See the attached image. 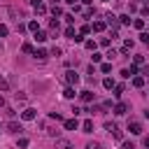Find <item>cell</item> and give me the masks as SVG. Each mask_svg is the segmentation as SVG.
<instances>
[{"mask_svg": "<svg viewBox=\"0 0 149 149\" xmlns=\"http://www.w3.org/2000/svg\"><path fill=\"white\" fill-rule=\"evenodd\" d=\"M105 130H107V133L112 135V138H114V140H121L123 135H121V130H119V126L117 123H105Z\"/></svg>", "mask_w": 149, "mask_h": 149, "instance_id": "cell-1", "label": "cell"}, {"mask_svg": "<svg viewBox=\"0 0 149 149\" xmlns=\"http://www.w3.org/2000/svg\"><path fill=\"white\" fill-rule=\"evenodd\" d=\"M65 82H68V84H77V82H79V74L74 72V70H68V72H65Z\"/></svg>", "mask_w": 149, "mask_h": 149, "instance_id": "cell-2", "label": "cell"}, {"mask_svg": "<svg viewBox=\"0 0 149 149\" xmlns=\"http://www.w3.org/2000/svg\"><path fill=\"white\" fill-rule=\"evenodd\" d=\"M128 130H130L133 135H140V133H142V123H140V121H130V123H128Z\"/></svg>", "mask_w": 149, "mask_h": 149, "instance_id": "cell-3", "label": "cell"}, {"mask_svg": "<svg viewBox=\"0 0 149 149\" xmlns=\"http://www.w3.org/2000/svg\"><path fill=\"white\" fill-rule=\"evenodd\" d=\"M7 130H9V133H21L23 128H21V123H16V121H9V123H7Z\"/></svg>", "mask_w": 149, "mask_h": 149, "instance_id": "cell-4", "label": "cell"}, {"mask_svg": "<svg viewBox=\"0 0 149 149\" xmlns=\"http://www.w3.org/2000/svg\"><path fill=\"white\" fill-rule=\"evenodd\" d=\"M63 126H65L68 130H77V126H79V123H77V119H65V121H63Z\"/></svg>", "mask_w": 149, "mask_h": 149, "instance_id": "cell-5", "label": "cell"}, {"mask_svg": "<svg viewBox=\"0 0 149 149\" xmlns=\"http://www.w3.org/2000/svg\"><path fill=\"white\" fill-rule=\"evenodd\" d=\"M79 100H82V103H91V100H93V93H91V91H82V93H79Z\"/></svg>", "mask_w": 149, "mask_h": 149, "instance_id": "cell-6", "label": "cell"}, {"mask_svg": "<svg viewBox=\"0 0 149 149\" xmlns=\"http://www.w3.org/2000/svg\"><path fill=\"white\" fill-rule=\"evenodd\" d=\"M126 109H128L126 103H117V105H114V114H126Z\"/></svg>", "mask_w": 149, "mask_h": 149, "instance_id": "cell-7", "label": "cell"}, {"mask_svg": "<svg viewBox=\"0 0 149 149\" xmlns=\"http://www.w3.org/2000/svg\"><path fill=\"white\" fill-rule=\"evenodd\" d=\"M56 149H72V144L68 140H56Z\"/></svg>", "mask_w": 149, "mask_h": 149, "instance_id": "cell-8", "label": "cell"}, {"mask_svg": "<svg viewBox=\"0 0 149 149\" xmlns=\"http://www.w3.org/2000/svg\"><path fill=\"white\" fill-rule=\"evenodd\" d=\"M21 119H23V121H30V119H35V109H26L23 114H21Z\"/></svg>", "mask_w": 149, "mask_h": 149, "instance_id": "cell-9", "label": "cell"}, {"mask_svg": "<svg viewBox=\"0 0 149 149\" xmlns=\"http://www.w3.org/2000/svg\"><path fill=\"white\" fill-rule=\"evenodd\" d=\"M82 128H84V133H93V121H91V119H86V121L82 123Z\"/></svg>", "mask_w": 149, "mask_h": 149, "instance_id": "cell-10", "label": "cell"}, {"mask_svg": "<svg viewBox=\"0 0 149 149\" xmlns=\"http://www.w3.org/2000/svg\"><path fill=\"white\" fill-rule=\"evenodd\" d=\"M33 56H35V58H40V61H44V58H47V51H44V49H35Z\"/></svg>", "mask_w": 149, "mask_h": 149, "instance_id": "cell-11", "label": "cell"}, {"mask_svg": "<svg viewBox=\"0 0 149 149\" xmlns=\"http://www.w3.org/2000/svg\"><path fill=\"white\" fill-rule=\"evenodd\" d=\"M63 96H65V98H74V96H77V91H74L72 86H68V89L63 91Z\"/></svg>", "mask_w": 149, "mask_h": 149, "instance_id": "cell-12", "label": "cell"}, {"mask_svg": "<svg viewBox=\"0 0 149 149\" xmlns=\"http://www.w3.org/2000/svg\"><path fill=\"white\" fill-rule=\"evenodd\" d=\"M44 40H47V33L37 30V33H35V42H44Z\"/></svg>", "mask_w": 149, "mask_h": 149, "instance_id": "cell-13", "label": "cell"}, {"mask_svg": "<svg viewBox=\"0 0 149 149\" xmlns=\"http://www.w3.org/2000/svg\"><path fill=\"white\" fill-rule=\"evenodd\" d=\"M103 86H105V89H114L117 84H114V82H112L109 77H105V79H103Z\"/></svg>", "mask_w": 149, "mask_h": 149, "instance_id": "cell-14", "label": "cell"}, {"mask_svg": "<svg viewBox=\"0 0 149 149\" xmlns=\"http://www.w3.org/2000/svg\"><path fill=\"white\" fill-rule=\"evenodd\" d=\"M93 30H96V33L105 30V23H103V21H96V23H93Z\"/></svg>", "mask_w": 149, "mask_h": 149, "instance_id": "cell-15", "label": "cell"}, {"mask_svg": "<svg viewBox=\"0 0 149 149\" xmlns=\"http://www.w3.org/2000/svg\"><path fill=\"white\" fill-rule=\"evenodd\" d=\"M130 49H133V42H130V40H126V42H123V49H121V51H123V54H128Z\"/></svg>", "mask_w": 149, "mask_h": 149, "instance_id": "cell-16", "label": "cell"}, {"mask_svg": "<svg viewBox=\"0 0 149 149\" xmlns=\"http://www.w3.org/2000/svg\"><path fill=\"white\" fill-rule=\"evenodd\" d=\"M133 26L142 30V28H144V19H135V21H133Z\"/></svg>", "mask_w": 149, "mask_h": 149, "instance_id": "cell-17", "label": "cell"}, {"mask_svg": "<svg viewBox=\"0 0 149 149\" xmlns=\"http://www.w3.org/2000/svg\"><path fill=\"white\" fill-rule=\"evenodd\" d=\"M65 37H70V40H74V28L70 26V28H65Z\"/></svg>", "mask_w": 149, "mask_h": 149, "instance_id": "cell-18", "label": "cell"}, {"mask_svg": "<svg viewBox=\"0 0 149 149\" xmlns=\"http://www.w3.org/2000/svg\"><path fill=\"white\" fill-rule=\"evenodd\" d=\"M142 84H144V79H142V77H133V86H138V89H140Z\"/></svg>", "mask_w": 149, "mask_h": 149, "instance_id": "cell-19", "label": "cell"}, {"mask_svg": "<svg viewBox=\"0 0 149 149\" xmlns=\"http://www.w3.org/2000/svg\"><path fill=\"white\" fill-rule=\"evenodd\" d=\"M49 28H51V30H56V33H58V21H56V19H51V21H49Z\"/></svg>", "mask_w": 149, "mask_h": 149, "instance_id": "cell-20", "label": "cell"}, {"mask_svg": "<svg viewBox=\"0 0 149 149\" xmlns=\"http://www.w3.org/2000/svg\"><path fill=\"white\" fill-rule=\"evenodd\" d=\"M35 9H37V14H44V12H47V7H44L42 3H37V5H35Z\"/></svg>", "mask_w": 149, "mask_h": 149, "instance_id": "cell-21", "label": "cell"}, {"mask_svg": "<svg viewBox=\"0 0 149 149\" xmlns=\"http://www.w3.org/2000/svg\"><path fill=\"white\" fill-rule=\"evenodd\" d=\"M61 12H63V9H61L58 5H54V7H51V14H54V16H61Z\"/></svg>", "mask_w": 149, "mask_h": 149, "instance_id": "cell-22", "label": "cell"}, {"mask_svg": "<svg viewBox=\"0 0 149 149\" xmlns=\"http://www.w3.org/2000/svg\"><path fill=\"white\" fill-rule=\"evenodd\" d=\"M0 89H3V91H7V89H9V84H7V79H5V77H0Z\"/></svg>", "mask_w": 149, "mask_h": 149, "instance_id": "cell-23", "label": "cell"}, {"mask_svg": "<svg viewBox=\"0 0 149 149\" xmlns=\"http://www.w3.org/2000/svg\"><path fill=\"white\" fill-rule=\"evenodd\" d=\"M84 47H86V49H91V51H96V42H93V40H89V42H84Z\"/></svg>", "mask_w": 149, "mask_h": 149, "instance_id": "cell-24", "label": "cell"}, {"mask_svg": "<svg viewBox=\"0 0 149 149\" xmlns=\"http://www.w3.org/2000/svg\"><path fill=\"white\" fill-rule=\"evenodd\" d=\"M121 93H123V86H114V98H121Z\"/></svg>", "mask_w": 149, "mask_h": 149, "instance_id": "cell-25", "label": "cell"}, {"mask_svg": "<svg viewBox=\"0 0 149 149\" xmlns=\"http://www.w3.org/2000/svg\"><path fill=\"white\" fill-rule=\"evenodd\" d=\"M21 49H23V51H26V54H33V44H30V42H26V44H23V47H21Z\"/></svg>", "mask_w": 149, "mask_h": 149, "instance_id": "cell-26", "label": "cell"}, {"mask_svg": "<svg viewBox=\"0 0 149 149\" xmlns=\"http://www.w3.org/2000/svg\"><path fill=\"white\" fill-rule=\"evenodd\" d=\"M121 23H123V26H130V16H128V14L121 16Z\"/></svg>", "mask_w": 149, "mask_h": 149, "instance_id": "cell-27", "label": "cell"}, {"mask_svg": "<svg viewBox=\"0 0 149 149\" xmlns=\"http://www.w3.org/2000/svg\"><path fill=\"white\" fill-rule=\"evenodd\" d=\"M86 149H100V142H89Z\"/></svg>", "mask_w": 149, "mask_h": 149, "instance_id": "cell-28", "label": "cell"}, {"mask_svg": "<svg viewBox=\"0 0 149 149\" xmlns=\"http://www.w3.org/2000/svg\"><path fill=\"white\" fill-rule=\"evenodd\" d=\"M100 58H103V56H100V54H96V51H93V56H91V61H93V63H100Z\"/></svg>", "mask_w": 149, "mask_h": 149, "instance_id": "cell-29", "label": "cell"}, {"mask_svg": "<svg viewBox=\"0 0 149 149\" xmlns=\"http://www.w3.org/2000/svg\"><path fill=\"white\" fill-rule=\"evenodd\" d=\"M28 28H30L33 33H37V30H40V28H37V21H30V23H28Z\"/></svg>", "mask_w": 149, "mask_h": 149, "instance_id": "cell-30", "label": "cell"}, {"mask_svg": "<svg viewBox=\"0 0 149 149\" xmlns=\"http://www.w3.org/2000/svg\"><path fill=\"white\" fill-rule=\"evenodd\" d=\"M140 40H142L144 44H149V33H142V35H140Z\"/></svg>", "mask_w": 149, "mask_h": 149, "instance_id": "cell-31", "label": "cell"}, {"mask_svg": "<svg viewBox=\"0 0 149 149\" xmlns=\"http://www.w3.org/2000/svg\"><path fill=\"white\" fill-rule=\"evenodd\" d=\"M19 147L26 149V147H28V140H26V138H21V140H19Z\"/></svg>", "mask_w": 149, "mask_h": 149, "instance_id": "cell-32", "label": "cell"}, {"mask_svg": "<svg viewBox=\"0 0 149 149\" xmlns=\"http://www.w3.org/2000/svg\"><path fill=\"white\" fill-rule=\"evenodd\" d=\"M100 70H103V72H109V70H112V65H109V63H103V65H100Z\"/></svg>", "mask_w": 149, "mask_h": 149, "instance_id": "cell-33", "label": "cell"}, {"mask_svg": "<svg viewBox=\"0 0 149 149\" xmlns=\"http://www.w3.org/2000/svg\"><path fill=\"white\" fill-rule=\"evenodd\" d=\"M51 119H56V121H63V117L58 114V112H51Z\"/></svg>", "mask_w": 149, "mask_h": 149, "instance_id": "cell-34", "label": "cell"}, {"mask_svg": "<svg viewBox=\"0 0 149 149\" xmlns=\"http://www.w3.org/2000/svg\"><path fill=\"white\" fill-rule=\"evenodd\" d=\"M7 33H9V30H7V26H0V37H5Z\"/></svg>", "mask_w": 149, "mask_h": 149, "instance_id": "cell-35", "label": "cell"}, {"mask_svg": "<svg viewBox=\"0 0 149 149\" xmlns=\"http://www.w3.org/2000/svg\"><path fill=\"white\" fill-rule=\"evenodd\" d=\"M51 56H61V49L58 47H51Z\"/></svg>", "mask_w": 149, "mask_h": 149, "instance_id": "cell-36", "label": "cell"}, {"mask_svg": "<svg viewBox=\"0 0 149 149\" xmlns=\"http://www.w3.org/2000/svg\"><path fill=\"white\" fill-rule=\"evenodd\" d=\"M123 149H135V144L133 142H123Z\"/></svg>", "mask_w": 149, "mask_h": 149, "instance_id": "cell-37", "label": "cell"}, {"mask_svg": "<svg viewBox=\"0 0 149 149\" xmlns=\"http://www.w3.org/2000/svg\"><path fill=\"white\" fill-rule=\"evenodd\" d=\"M144 147H147V149H149V135H147V138H144Z\"/></svg>", "mask_w": 149, "mask_h": 149, "instance_id": "cell-38", "label": "cell"}, {"mask_svg": "<svg viewBox=\"0 0 149 149\" xmlns=\"http://www.w3.org/2000/svg\"><path fill=\"white\" fill-rule=\"evenodd\" d=\"M65 3H68V5H77V0H65Z\"/></svg>", "mask_w": 149, "mask_h": 149, "instance_id": "cell-39", "label": "cell"}, {"mask_svg": "<svg viewBox=\"0 0 149 149\" xmlns=\"http://www.w3.org/2000/svg\"><path fill=\"white\" fill-rule=\"evenodd\" d=\"M30 3H33V7H35V5H37V3H42V0H30Z\"/></svg>", "mask_w": 149, "mask_h": 149, "instance_id": "cell-40", "label": "cell"}, {"mask_svg": "<svg viewBox=\"0 0 149 149\" xmlns=\"http://www.w3.org/2000/svg\"><path fill=\"white\" fill-rule=\"evenodd\" d=\"M3 105H5V98H3V96H0V107H3Z\"/></svg>", "mask_w": 149, "mask_h": 149, "instance_id": "cell-41", "label": "cell"}, {"mask_svg": "<svg viewBox=\"0 0 149 149\" xmlns=\"http://www.w3.org/2000/svg\"><path fill=\"white\" fill-rule=\"evenodd\" d=\"M82 3H84V5H91V3H93V0H82Z\"/></svg>", "mask_w": 149, "mask_h": 149, "instance_id": "cell-42", "label": "cell"}, {"mask_svg": "<svg viewBox=\"0 0 149 149\" xmlns=\"http://www.w3.org/2000/svg\"><path fill=\"white\" fill-rule=\"evenodd\" d=\"M144 74H147V77H149V65H147V68H144Z\"/></svg>", "mask_w": 149, "mask_h": 149, "instance_id": "cell-43", "label": "cell"}]
</instances>
